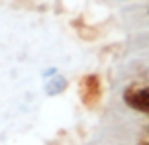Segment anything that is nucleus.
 I'll use <instances>...</instances> for the list:
<instances>
[{"instance_id":"obj_1","label":"nucleus","mask_w":149,"mask_h":145,"mask_svg":"<svg viewBox=\"0 0 149 145\" xmlns=\"http://www.w3.org/2000/svg\"><path fill=\"white\" fill-rule=\"evenodd\" d=\"M102 78L98 74H88L80 78V100L86 108H96L102 100Z\"/></svg>"},{"instance_id":"obj_2","label":"nucleus","mask_w":149,"mask_h":145,"mask_svg":"<svg viewBox=\"0 0 149 145\" xmlns=\"http://www.w3.org/2000/svg\"><path fill=\"white\" fill-rule=\"evenodd\" d=\"M123 100L129 108L149 114V88H127Z\"/></svg>"},{"instance_id":"obj_3","label":"nucleus","mask_w":149,"mask_h":145,"mask_svg":"<svg viewBox=\"0 0 149 145\" xmlns=\"http://www.w3.org/2000/svg\"><path fill=\"white\" fill-rule=\"evenodd\" d=\"M68 88V80L61 78V76H55V78H49V84H47V94L55 96L59 92H63Z\"/></svg>"},{"instance_id":"obj_4","label":"nucleus","mask_w":149,"mask_h":145,"mask_svg":"<svg viewBox=\"0 0 149 145\" xmlns=\"http://www.w3.org/2000/svg\"><path fill=\"white\" fill-rule=\"evenodd\" d=\"M139 145H149V141H141V143H139Z\"/></svg>"}]
</instances>
